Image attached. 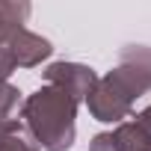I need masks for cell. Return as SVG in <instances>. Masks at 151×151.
I'll return each instance as SVG.
<instances>
[{
  "label": "cell",
  "mask_w": 151,
  "mask_h": 151,
  "mask_svg": "<svg viewBox=\"0 0 151 151\" xmlns=\"http://www.w3.org/2000/svg\"><path fill=\"white\" fill-rule=\"evenodd\" d=\"M151 89V47L133 45L122 53L119 68L95 83L89 92V113L98 122H122L130 116L133 101Z\"/></svg>",
  "instance_id": "1"
},
{
  "label": "cell",
  "mask_w": 151,
  "mask_h": 151,
  "mask_svg": "<svg viewBox=\"0 0 151 151\" xmlns=\"http://www.w3.org/2000/svg\"><path fill=\"white\" fill-rule=\"evenodd\" d=\"M24 127L45 151H68L74 142V116L77 101L68 98L56 86H42L36 95H30L21 107Z\"/></svg>",
  "instance_id": "2"
},
{
  "label": "cell",
  "mask_w": 151,
  "mask_h": 151,
  "mask_svg": "<svg viewBox=\"0 0 151 151\" xmlns=\"http://www.w3.org/2000/svg\"><path fill=\"white\" fill-rule=\"evenodd\" d=\"M45 80H47V86L62 89L68 98H74L77 104H80L83 98H89V92H92L95 83H98L95 71H92L89 65H77V62H53V65H47Z\"/></svg>",
  "instance_id": "3"
},
{
  "label": "cell",
  "mask_w": 151,
  "mask_h": 151,
  "mask_svg": "<svg viewBox=\"0 0 151 151\" xmlns=\"http://www.w3.org/2000/svg\"><path fill=\"white\" fill-rule=\"evenodd\" d=\"M50 42L47 39H42V36H36V33H30V30H18V33H12V39H9V53H12V59H15V68H33V65H39L42 59H47L50 56Z\"/></svg>",
  "instance_id": "4"
},
{
  "label": "cell",
  "mask_w": 151,
  "mask_h": 151,
  "mask_svg": "<svg viewBox=\"0 0 151 151\" xmlns=\"http://www.w3.org/2000/svg\"><path fill=\"white\" fill-rule=\"evenodd\" d=\"M113 139L119 151H151V130H145L139 122H122L113 130Z\"/></svg>",
  "instance_id": "5"
},
{
  "label": "cell",
  "mask_w": 151,
  "mask_h": 151,
  "mask_svg": "<svg viewBox=\"0 0 151 151\" xmlns=\"http://www.w3.org/2000/svg\"><path fill=\"white\" fill-rule=\"evenodd\" d=\"M27 15H30L27 3H0V42H9L12 33L24 27Z\"/></svg>",
  "instance_id": "6"
},
{
  "label": "cell",
  "mask_w": 151,
  "mask_h": 151,
  "mask_svg": "<svg viewBox=\"0 0 151 151\" xmlns=\"http://www.w3.org/2000/svg\"><path fill=\"white\" fill-rule=\"evenodd\" d=\"M0 151H39V142L30 136V130L24 124H12V130L0 139Z\"/></svg>",
  "instance_id": "7"
},
{
  "label": "cell",
  "mask_w": 151,
  "mask_h": 151,
  "mask_svg": "<svg viewBox=\"0 0 151 151\" xmlns=\"http://www.w3.org/2000/svg\"><path fill=\"white\" fill-rule=\"evenodd\" d=\"M18 104H21V92L9 83H0V119L12 122V116L18 113Z\"/></svg>",
  "instance_id": "8"
},
{
  "label": "cell",
  "mask_w": 151,
  "mask_h": 151,
  "mask_svg": "<svg viewBox=\"0 0 151 151\" xmlns=\"http://www.w3.org/2000/svg\"><path fill=\"white\" fill-rule=\"evenodd\" d=\"M12 71H15V59L9 53V42H0V83H6Z\"/></svg>",
  "instance_id": "9"
},
{
  "label": "cell",
  "mask_w": 151,
  "mask_h": 151,
  "mask_svg": "<svg viewBox=\"0 0 151 151\" xmlns=\"http://www.w3.org/2000/svg\"><path fill=\"white\" fill-rule=\"evenodd\" d=\"M89 151H119V145H116L113 133H98V136L92 139V148H89Z\"/></svg>",
  "instance_id": "10"
},
{
  "label": "cell",
  "mask_w": 151,
  "mask_h": 151,
  "mask_svg": "<svg viewBox=\"0 0 151 151\" xmlns=\"http://www.w3.org/2000/svg\"><path fill=\"white\" fill-rule=\"evenodd\" d=\"M133 122H139V124H142L145 130H151V104H148V107H145V110H142L139 116H133Z\"/></svg>",
  "instance_id": "11"
},
{
  "label": "cell",
  "mask_w": 151,
  "mask_h": 151,
  "mask_svg": "<svg viewBox=\"0 0 151 151\" xmlns=\"http://www.w3.org/2000/svg\"><path fill=\"white\" fill-rule=\"evenodd\" d=\"M12 124H15V119H12V122H3V119H0V139H3V136L12 130Z\"/></svg>",
  "instance_id": "12"
}]
</instances>
